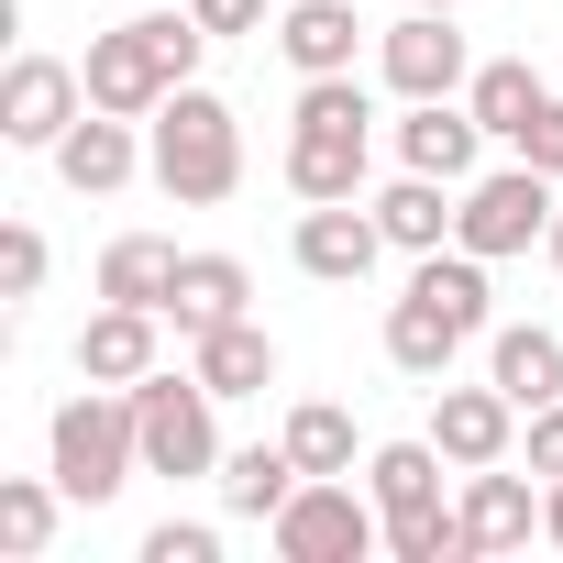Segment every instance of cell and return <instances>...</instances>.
Instances as JSON below:
<instances>
[{
  "label": "cell",
  "instance_id": "obj_1",
  "mask_svg": "<svg viewBox=\"0 0 563 563\" xmlns=\"http://www.w3.org/2000/svg\"><path fill=\"white\" fill-rule=\"evenodd\" d=\"M144 177L166 188V199H188V210H221L232 188H243V122H232V100L221 89H166L155 100V122H144Z\"/></svg>",
  "mask_w": 563,
  "mask_h": 563
},
{
  "label": "cell",
  "instance_id": "obj_2",
  "mask_svg": "<svg viewBox=\"0 0 563 563\" xmlns=\"http://www.w3.org/2000/svg\"><path fill=\"white\" fill-rule=\"evenodd\" d=\"M45 475L67 486V508H111L133 475H144V420H133V387H89L45 420Z\"/></svg>",
  "mask_w": 563,
  "mask_h": 563
},
{
  "label": "cell",
  "instance_id": "obj_3",
  "mask_svg": "<svg viewBox=\"0 0 563 563\" xmlns=\"http://www.w3.org/2000/svg\"><path fill=\"white\" fill-rule=\"evenodd\" d=\"M365 166H376V100H365V78H299L288 188L299 199H365Z\"/></svg>",
  "mask_w": 563,
  "mask_h": 563
},
{
  "label": "cell",
  "instance_id": "obj_4",
  "mask_svg": "<svg viewBox=\"0 0 563 563\" xmlns=\"http://www.w3.org/2000/svg\"><path fill=\"white\" fill-rule=\"evenodd\" d=\"M265 541L288 552V563H365V552H387V508L354 475H310L288 508L265 519Z\"/></svg>",
  "mask_w": 563,
  "mask_h": 563
},
{
  "label": "cell",
  "instance_id": "obj_5",
  "mask_svg": "<svg viewBox=\"0 0 563 563\" xmlns=\"http://www.w3.org/2000/svg\"><path fill=\"white\" fill-rule=\"evenodd\" d=\"M563 177H541V166H486V177H464V210H453V243L464 254H486V265H508V254H530V243H552V199Z\"/></svg>",
  "mask_w": 563,
  "mask_h": 563
},
{
  "label": "cell",
  "instance_id": "obj_6",
  "mask_svg": "<svg viewBox=\"0 0 563 563\" xmlns=\"http://www.w3.org/2000/svg\"><path fill=\"white\" fill-rule=\"evenodd\" d=\"M210 387H199V365L188 376H144L133 387V420H144V475H221V431H210Z\"/></svg>",
  "mask_w": 563,
  "mask_h": 563
},
{
  "label": "cell",
  "instance_id": "obj_7",
  "mask_svg": "<svg viewBox=\"0 0 563 563\" xmlns=\"http://www.w3.org/2000/svg\"><path fill=\"white\" fill-rule=\"evenodd\" d=\"M376 78H387L398 100H464V78H475V56H464V34H453V12H398V23L376 34Z\"/></svg>",
  "mask_w": 563,
  "mask_h": 563
},
{
  "label": "cell",
  "instance_id": "obj_8",
  "mask_svg": "<svg viewBox=\"0 0 563 563\" xmlns=\"http://www.w3.org/2000/svg\"><path fill=\"white\" fill-rule=\"evenodd\" d=\"M78 111H89V78H78L67 56H12V78H0V144L56 155Z\"/></svg>",
  "mask_w": 563,
  "mask_h": 563
},
{
  "label": "cell",
  "instance_id": "obj_9",
  "mask_svg": "<svg viewBox=\"0 0 563 563\" xmlns=\"http://www.w3.org/2000/svg\"><path fill=\"white\" fill-rule=\"evenodd\" d=\"M376 254H387L376 199H310L299 210V276H321V288H365Z\"/></svg>",
  "mask_w": 563,
  "mask_h": 563
},
{
  "label": "cell",
  "instance_id": "obj_10",
  "mask_svg": "<svg viewBox=\"0 0 563 563\" xmlns=\"http://www.w3.org/2000/svg\"><path fill=\"white\" fill-rule=\"evenodd\" d=\"M519 420H530V409H519L497 376H486V387H453V376L431 387V442L453 453V475H475V464H508Z\"/></svg>",
  "mask_w": 563,
  "mask_h": 563
},
{
  "label": "cell",
  "instance_id": "obj_11",
  "mask_svg": "<svg viewBox=\"0 0 563 563\" xmlns=\"http://www.w3.org/2000/svg\"><path fill=\"white\" fill-rule=\"evenodd\" d=\"M497 133L464 111V100H409V122H398V166H420V177H475V155H486Z\"/></svg>",
  "mask_w": 563,
  "mask_h": 563
},
{
  "label": "cell",
  "instance_id": "obj_12",
  "mask_svg": "<svg viewBox=\"0 0 563 563\" xmlns=\"http://www.w3.org/2000/svg\"><path fill=\"white\" fill-rule=\"evenodd\" d=\"M133 166H144V133H133L122 111H78V122H67V144H56V177H67L78 199L133 188Z\"/></svg>",
  "mask_w": 563,
  "mask_h": 563
},
{
  "label": "cell",
  "instance_id": "obj_13",
  "mask_svg": "<svg viewBox=\"0 0 563 563\" xmlns=\"http://www.w3.org/2000/svg\"><path fill=\"white\" fill-rule=\"evenodd\" d=\"M155 321H166V310L100 299L89 332H78V376H89V387H144V376H155Z\"/></svg>",
  "mask_w": 563,
  "mask_h": 563
},
{
  "label": "cell",
  "instance_id": "obj_14",
  "mask_svg": "<svg viewBox=\"0 0 563 563\" xmlns=\"http://www.w3.org/2000/svg\"><path fill=\"white\" fill-rule=\"evenodd\" d=\"M354 45H365L354 0H288V12H276V56L299 78H354Z\"/></svg>",
  "mask_w": 563,
  "mask_h": 563
},
{
  "label": "cell",
  "instance_id": "obj_15",
  "mask_svg": "<svg viewBox=\"0 0 563 563\" xmlns=\"http://www.w3.org/2000/svg\"><path fill=\"white\" fill-rule=\"evenodd\" d=\"M243 299H254L243 254H177V288H166V321H177V343H199V332L243 321Z\"/></svg>",
  "mask_w": 563,
  "mask_h": 563
},
{
  "label": "cell",
  "instance_id": "obj_16",
  "mask_svg": "<svg viewBox=\"0 0 563 563\" xmlns=\"http://www.w3.org/2000/svg\"><path fill=\"white\" fill-rule=\"evenodd\" d=\"M453 210H464V188H453V177H420V166H398V177L376 188V221H387L398 254H442V243H453Z\"/></svg>",
  "mask_w": 563,
  "mask_h": 563
},
{
  "label": "cell",
  "instance_id": "obj_17",
  "mask_svg": "<svg viewBox=\"0 0 563 563\" xmlns=\"http://www.w3.org/2000/svg\"><path fill=\"white\" fill-rule=\"evenodd\" d=\"M453 519H464V541H475V552H519V541L541 530V497H530V475L475 464V475H464V497H453Z\"/></svg>",
  "mask_w": 563,
  "mask_h": 563
},
{
  "label": "cell",
  "instance_id": "obj_18",
  "mask_svg": "<svg viewBox=\"0 0 563 563\" xmlns=\"http://www.w3.org/2000/svg\"><path fill=\"white\" fill-rule=\"evenodd\" d=\"M464 343H475V332H464V321H453L442 299H420V288H409V299L387 310V365H398V376H420V387H442Z\"/></svg>",
  "mask_w": 563,
  "mask_h": 563
},
{
  "label": "cell",
  "instance_id": "obj_19",
  "mask_svg": "<svg viewBox=\"0 0 563 563\" xmlns=\"http://www.w3.org/2000/svg\"><path fill=\"white\" fill-rule=\"evenodd\" d=\"M188 365H199L210 398H265V387H276V343H265V321H221V332H199Z\"/></svg>",
  "mask_w": 563,
  "mask_h": 563
},
{
  "label": "cell",
  "instance_id": "obj_20",
  "mask_svg": "<svg viewBox=\"0 0 563 563\" xmlns=\"http://www.w3.org/2000/svg\"><path fill=\"white\" fill-rule=\"evenodd\" d=\"M486 376H497L519 409H552V398H563V332H541V321H508V332L486 343Z\"/></svg>",
  "mask_w": 563,
  "mask_h": 563
},
{
  "label": "cell",
  "instance_id": "obj_21",
  "mask_svg": "<svg viewBox=\"0 0 563 563\" xmlns=\"http://www.w3.org/2000/svg\"><path fill=\"white\" fill-rule=\"evenodd\" d=\"M310 475H299V453L288 442H243V453H221V508L232 519H276Z\"/></svg>",
  "mask_w": 563,
  "mask_h": 563
},
{
  "label": "cell",
  "instance_id": "obj_22",
  "mask_svg": "<svg viewBox=\"0 0 563 563\" xmlns=\"http://www.w3.org/2000/svg\"><path fill=\"white\" fill-rule=\"evenodd\" d=\"M442 464H453V453H442L431 431H420V442H376V453H365V486H376L387 519H409V508H442Z\"/></svg>",
  "mask_w": 563,
  "mask_h": 563
},
{
  "label": "cell",
  "instance_id": "obj_23",
  "mask_svg": "<svg viewBox=\"0 0 563 563\" xmlns=\"http://www.w3.org/2000/svg\"><path fill=\"white\" fill-rule=\"evenodd\" d=\"M166 288H177V243H166V232H122V243L100 254V299L166 310Z\"/></svg>",
  "mask_w": 563,
  "mask_h": 563
},
{
  "label": "cell",
  "instance_id": "obj_24",
  "mask_svg": "<svg viewBox=\"0 0 563 563\" xmlns=\"http://www.w3.org/2000/svg\"><path fill=\"white\" fill-rule=\"evenodd\" d=\"M541 100H552V89H541V78H530L519 56H486V67L464 78V111H475V122H486L497 144H508V133H519V122H530Z\"/></svg>",
  "mask_w": 563,
  "mask_h": 563
},
{
  "label": "cell",
  "instance_id": "obj_25",
  "mask_svg": "<svg viewBox=\"0 0 563 563\" xmlns=\"http://www.w3.org/2000/svg\"><path fill=\"white\" fill-rule=\"evenodd\" d=\"M56 508H67V486H56V475H0V552L34 563V552L56 541Z\"/></svg>",
  "mask_w": 563,
  "mask_h": 563
},
{
  "label": "cell",
  "instance_id": "obj_26",
  "mask_svg": "<svg viewBox=\"0 0 563 563\" xmlns=\"http://www.w3.org/2000/svg\"><path fill=\"white\" fill-rule=\"evenodd\" d=\"M276 442L299 453V475H354V409H332V398H299Z\"/></svg>",
  "mask_w": 563,
  "mask_h": 563
},
{
  "label": "cell",
  "instance_id": "obj_27",
  "mask_svg": "<svg viewBox=\"0 0 563 563\" xmlns=\"http://www.w3.org/2000/svg\"><path fill=\"white\" fill-rule=\"evenodd\" d=\"M387 563H475V541L453 508H409V519H387Z\"/></svg>",
  "mask_w": 563,
  "mask_h": 563
},
{
  "label": "cell",
  "instance_id": "obj_28",
  "mask_svg": "<svg viewBox=\"0 0 563 563\" xmlns=\"http://www.w3.org/2000/svg\"><path fill=\"white\" fill-rule=\"evenodd\" d=\"M34 288H45V232L12 221V232H0V299H34Z\"/></svg>",
  "mask_w": 563,
  "mask_h": 563
},
{
  "label": "cell",
  "instance_id": "obj_29",
  "mask_svg": "<svg viewBox=\"0 0 563 563\" xmlns=\"http://www.w3.org/2000/svg\"><path fill=\"white\" fill-rule=\"evenodd\" d=\"M144 563H221V530L210 519H155L144 530Z\"/></svg>",
  "mask_w": 563,
  "mask_h": 563
},
{
  "label": "cell",
  "instance_id": "obj_30",
  "mask_svg": "<svg viewBox=\"0 0 563 563\" xmlns=\"http://www.w3.org/2000/svg\"><path fill=\"white\" fill-rule=\"evenodd\" d=\"M508 155H519V166H541V177H563V89H552V100L508 133Z\"/></svg>",
  "mask_w": 563,
  "mask_h": 563
},
{
  "label": "cell",
  "instance_id": "obj_31",
  "mask_svg": "<svg viewBox=\"0 0 563 563\" xmlns=\"http://www.w3.org/2000/svg\"><path fill=\"white\" fill-rule=\"evenodd\" d=\"M530 475H541V486L563 475V398H552V409H530Z\"/></svg>",
  "mask_w": 563,
  "mask_h": 563
},
{
  "label": "cell",
  "instance_id": "obj_32",
  "mask_svg": "<svg viewBox=\"0 0 563 563\" xmlns=\"http://www.w3.org/2000/svg\"><path fill=\"white\" fill-rule=\"evenodd\" d=\"M188 12H199L210 45H221V34H254V23H265V0H188Z\"/></svg>",
  "mask_w": 563,
  "mask_h": 563
},
{
  "label": "cell",
  "instance_id": "obj_33",
  "mask_svg": "<svg viewBox=\"0 0 563 563\" xmlns=\"http://www.w3.org/2000/svg\"><path fill=\"white\" fill-rule=\"evenodd\" d=\"M541 541H552V552H563V475H552V486H541Z\"/></svg>",
  "mask_w": 563,
  "mask_h": 563
},
{
  "label": "cell",
  "instance_id": "obj_34",
  "mask_svg": "<svg viewBox=\"0 0 563 563\" xmlns=\"http://www.w3.org/2000/svg\"><path fill=\"white\" fill-rule=\"evenodd\" d=\"M541 254H552V276H563V210H552V243H541Z\"/></svg>",
  "mask_w": 563,
  "mask_h": 563
},
{
  "label": "cell",
  "instance_id": "obj_35",
  "mask_svg": "<svg viewBox=\"0 0 563 563\" xmlns=\"http://www.w3.org/2000/svg\"><path fill=\"white\" fill-rule=\"evenodd\" d=\"M398 12H464V0H398Z\"/></svg>",
  "mask_w": 563,
  "mask_h": 563
}]
</instances>
